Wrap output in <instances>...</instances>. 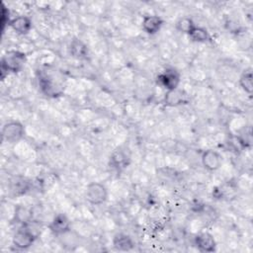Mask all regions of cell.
I'll return each instance as SVG.
<instances>
[{
  "label": "cell",
  "instance_id": "cell-1",
  "mask_svg": "<svg viewBox=\"0 0 253 253\" xmlns=\"http://www.w3.org/2000/svg\"><path fill=\"white\" fill-rule=\"evenodd\" d=\"M26 62V54L19 50L7 51L1 59V77L5 74L20 72Z\"/></svg>",
  "mask_w": 253,
  "mask_h": 253
},
{
  "label": "cell",
  "instance_id": "cell-2",
  "mask_svg": "<svg viewBox=\"0 0 253 253\" xmlns=\"http://www.w3.org/2000/svg\"><path fill=\"white\" fill-rule=\"evenodd\" d=\"M30 225L31 223L21 226L13 236V246L19 250H26L30 248L37 239V234L31 229Z\"/></svg>",
  "mask_w": 253,
  "mask_h": 253
},
{
  "label": "cell",
  "instance_id": "cell-3",
  "mask_svg": "<svg viewBox=\"0 0 253 253\" xmlns=\"http://www.w3.org/2000/svg\"><path fill=\"white\" fill-rule=\"evenodd\" d=\"M1 134L3 140L9 143H16L24 137L25 126L18 121H11L3 126Z\"/></svg>",
  "mask_w": 253,
  "mask_h": 253
},
{
  "label": "cell",
  "instance_id": "cell-4",
  "mask_svg": "<svg viewBox=\"0 0 253 253\" xmlns=\"http://www.w3.org/2000/svg\"><path fill=\"white\" fill-rule=\"evenodd\" d=\"M108 199L107 188L99 183L92 182L86 188V200L93 206L103 205Z\"/></svg>",
  "mask_w": 253,
  "mask_h": 253
},
{
  "label": "cell",
  "instance_id": "cell-5",
  "mask_svg": "<svg viewBox=\"0 0 253 253\" xmlns=\"http://www.w3.org/2000/svg\"><path fill=\"white\" fill-rule=\"evenodd\" d=\"M181 81L180 73L174 68H167L157 76V83L166 89V91L179 88Z\"/></svg>",
  "mask_w": 253,
  "mask_h": 253
},
{
  "label": "cell",
  "instance_id": "cell-6",
  "mask_svg": "<svg viewBox=\"0 0 253 253\" xmlns=\"http://www.w3.org/2000/svg\"><path fill=\"white\" fill-rule=\"evenodd\" d=\"M48 228L53 235L60 236L68 233L71 229V222L69 218L63 213H57L50 221Z\"/></svg>",
  "mask_w": 253,
  "mask_h": 253
},
{
  "label": "cell",
  "instance_id": "cell-7",
  "mask_svg": "<svg viewBox=\"0 0 253 253\" xmlns=\"http://www.w3.org/2000/svg\"><path fill=\"white\" fill-rule=\"evenodd\" d=\"M201 161L204 168L208 171H216L221 166L222 158L217 151L213 149H208L202 153Z\"/></svg>",
  "mask_w": 253,
  "mask_h": 253
},
{
  "label": "cell",
  "instance_id": "cell-8",
  "mask_svg": "<svg viewBox=\"0 0 253 253\" xmlns=\"http://www.w3.org/2000/svg\"><path fill=\"white\" fill-rule=\"evenodd\" d=\"M195 245L201 252H213L216 249V242L209 232H202L196 235Z\"/></svg>",
  "mask_w": 253,
  "mask_h": 253
},
{
  "label": "cell",
  "instance_id": "cell-9",
  "mask_svg": "<svg viewBox=\"0 0 253 253\" xmlns=\"http://www.w3.org/2000/svg\"><path fill=\"white\" fill-rule=\"evenodd\" d=\"M164 21L157 15H146L143 17L141 22V28L147 35L157 34L163 26Z\"/></svg>",
  "mask_w": 253,
  "mask_h": 253
},
{
  "label": "cell",
  "instance_id": "cell-10",
  "mask_svg": "<svg viewBox=\"0 0 253 253\" xmlns=\"http://www.w3.org/2000/svg\"><path fill=\"white\" fill-rule=\"evenodd\" d=\"M9 26L19 35H27L30 33L33 27L32 20L24 15H20L11 19Z\"/></svg>",
  "mask_w": 253,
  "mask_h": 253
},
{
  "label": "cell",
  "instance_id": "cell-11",
  "mask_svg": "<svg viewBox=\"0 0 253 253\" xmlns=\"http://www.w3.org/2000/svg\"><path fill=\"white\" fill-rule=\"evenodd\" d=\"M187 102V94L179 88L167 91L164 96V104L169 107H176Z\"/></svg>",
  "mask_w": 253,
  "mask_h": 253
},
{
  "label": "cell",
  "instance_id": "cell-12",
  "mask_svg": "<svg viewBox=\"0 0 253 253\" xmlns=\"http://www.w3.org/2000/svg\"><path fill=\"white\" fill-rule=\"evenodd\" d=\"M134 245L133 239L128 234L123 232L117 233L113 238V246L119 251H130L134 248Z\"/></svg>",
  "mask_w": 253,
  "mask_h": 253
},
{
  "label": "cell",
  "instance_id": "cell-13",
  "mask_svg": "<svg viewBox=\"0 0 253 253\" xmlns=\"http://www.w3.org/2000/svg\"><path fill=\"white\" fill-rule=\"evenodd\" d=\"M14 221L23 225H28L33 220V211L31 209L23 206L17 205L14 211Z\"/></svg>",
  "mask_w": 253,
  "mask_h": 253
},
{
  "label": "cell",
  "instance_id": "cell-14",
  "mask_svg": "<svg viewBox=\"0 0 253 253\" xmlns=\"http://www.w3.org/2000/svg\"><path fill=\"white\" fill-rule=\"evenodd\" d=\"M69 52L76 59H85L88 55L87 45L80 39H73L69 43Z\"/></svg>",
  "mask_w": 253,
  "mask_h": 253
},
{
  "label": "cell",
  "instance_id": "cell-15",
  "mask_svg": "<svg viewBox=\"0 0 253 253\" xmlns=\"http://www.w3.org/2000/svg\"><path fill=\"white\" fill-rule=\"evenodd\" d=\"M188 36L193 42H206L210 39V35L207 29L200 26H196V25L190 31Z\"/></svg>",
  "mask_w": 253,
  "mask_h": 253
},
{
  "label": "cell",
  "instance_id": "cell-16",
  "mask_svg": "<svg viewBox=\"0 0 253 253\" xmlns=\"http://www.w3.org/2000/svg\"><path fill=\"white\" fill-rule=\"evenodd\" d=\"M239 85L240 87L249 95L252 94L253 90V76L251 68H248L242 72L239 77Z\"/></svg>",
  "mask_w": 253,
  "mask_h": 253
},
{
  "label": "cell",
  "instance_id": "cell-17",
  "mask_svg": "<svg viewBox=\"0 0 253 253\" xmlns=\"http://www.w3.org/2000/svg\"><path fill=\"white\" fill-rule=\"evenodd\" d=\"M126 161H127L126 155L123 151L118 150L115 153H113V155L111 157V160H110V163L113 167L120 170L122 168L126 167V165H127Z\"/></svg>",
  "mask_w": 253,
  "mask_h": 253
},
{
  "label": "cell",
  "instance_id": "cell-18",
  "mask_svg": "<svg viewBox=\"0 0 253 253\" xmlns=\"http://www.w3.org/2000/svg\"><path fill=\"white\" fill-rule=\"evenodd\" d=\"M13 193L15 195H23L30 189V182L25 178H17L16 181L12 182L11 187Z\"/></svg>",
  "mask_w": 253,
  "mask_h": 253
},
{
  "label": "cell",
  "instance_id": "cell-19",
  "mask_svg": "<svg viewBox=\"0 0 253 253\" xmlns=\"http://www.w3.org/2000/svg\"><path fill=\"white\" fill-rule=\"evenodd\" d=\"M195 24L193 22V20L189 17H183V18H180L177 23H176V29L180 32V33H183V34H189L190 31L194 28Z\"/></svg>",
  "mask_w": 253,
  "mask_h": 253
},
{
  "label": "cell",
  "instance_id": "cell-20",
  "mask_svg": "<svg viewBox=\"0 0 253 253\" xmlns=\"http://www.w3.org/2000/svg\"><path fill=\"white\" fill-rule=\"evenodd\" d=\"M239 143L242 145V147H250L252 144V132L250 127H245L243 132L240 133L238 136Z\"/></svg>",
  "mask_w": 253,
  "mask_h": 253
}]
</instances>
